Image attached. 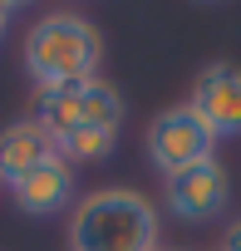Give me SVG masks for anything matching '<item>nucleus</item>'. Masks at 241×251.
<instances>
[{
    "instance_id": "nucleus-1",
    "label": "nucleus",
    "mask_w": 241,
    "mask_h": 251,
    "mask_svg": "<svg viewBox=\"0 0 241 251\" xmlns=\"http://www.w3.org/2000/svg\"><path fill=\"white\" fill-rule=\"evenodd\" d=\"M98 59H103V35L84 15L54 10V15L35 20L25 35V69H30L40 94L98 79Z\"/></svg>"
},
{
    "instance_id": "nucleus-2",
    "label": "nucleus",
    "mask_w": 241,
    "mask_h": 251,
    "mask_svg": "<svg viewBox=\"0 0 241 251\" xmlns=\"http://www.w3.org/2000/svg\"><path fill=\"white\" fill-rule=\"evenodd\" d=\"M69 251H158V212L133 187H98L69 217Z\"/></svg>"
},
{
    "instance_id": "nucleus-3",
    "label": "nucleus",
    "mask_w": 241,
    "mask_h": 251,
    "mask_svg": "<svg viewBox=\"0 0 241 251\" xmlns=\"http://www.w3.org/2000/svg\"><path fill=\"white\" fill-rule=\"evenodd\" d=\"M40 128L59 143L64 133L74 128H103V133H118L123 123V94L103 79H84V84H69V89H54V94H40Z\"/></svg>"
},
{
    "instance_id": "nucleus-6",
    "label": "nucleus",
    "mask_w": 241,
    "mask_h": 251,
    "mask_svg": "<svg viewBox=\"0 0 241 251\" xmlns=\"http://www.w3.org/2000/svg\"><path fill=\"white\" fill-rule=\"evenodd\" d=\"M187 108L217 138H236L241 133V69L236 64H207L192 84Z\"/></svg>"
},
{
    "instance_id": "nucleus-11",
    "label": "nucleus",
    "mask_w": 241,
    "mask_h": 251,
    "mask_svg": "<svg viewBox=\"0 0 241 251\" xmlns=\"http://www.w3.org/2000/svg\"><path fill=\"white\" fill-rule=\"evenodd\" d=\"M10 20H15V5H5V0H0V35L10 30Z\"/></svg>"
},
{
    "instance_id": "nucleus-9",
    "label": "nucleus",
    "mask_w": 241,
    "mask_h": 251,
    "mask_svg": "<svg viewBox=\"0 0 241 251\" xmlns=\"http://www.w3.org/2000/svg\"><path fill=\"white\" fill-rule=\"evenodd\" d=\"M118 148V133H103V128H74L54 143V153L74 168V163H103L108 153Z\"/></svg>"
},
{
    "instance_id": "nucleus-5",
    "label": "nucleus",
    "mask_w": 241,
    "mask_h": 251,
    "mask_svg": "<svg viewBox=\"0 0 241 251\" xmlns=\"http://www.w3.org/2000/svg\"><path fill=\"white\" fill-rule=\"evenodd\" d=\"M226 202H231V182H226V168L217 158L202 163V168H187V173L168 177V212L177 222H187V226L221 217Z\"/></svg>"
},
{
    "instance_id": "nucleus-8",
    "label": "nucleus",
    "mask_w": 241,
    "mask_h": 251,
    "mask_svg": "<svg viewBox=\"0 0 241 251\" xmlns=\"http://www.w3.org/2000/svg\"><path fill=\"white\" fill-rule=\"evenodd\" d=\"M74 202V168L54 153L49 163H40L20 187H15V207L25 217H59Z\"/></svg>"
},
{
    "instance_id": "nucleus-12",
    "label": "nucleus",
    "mask_w": 241,
    "mask_h": 251,
    "mask_svg": "<svg viewBox=\"0 0 241 251\" xmlns=\"http://www.w3.org/2000/svg\"><path fill=\"white\" fill-rule=\"evenodd\" d=\"M158 251H168V246H158Z\"/></svg>"
},
{
    "instance_id": "nucleus-10",
    "label": "nucleus",
    "mask_w": 241,
    "mask_h": 251,
    "mask_svg": "<svg viewBox=\"0 0 241 251\" xmlns=\"http://www.w3.org/2000/svg\"><path fill=\"white\" fill-rule=\"evenodd\" d=\"M221 251H241V217L226 226V236H221Z\"/></svg>"
},
{
    "instance_id": "nucleus-4",
    "label": "nucleus",
    "mask_w": 241,
    "mask_h": 251,
    "mask_svg": "<svg viewBox=\"0 0 241 251\" xmlns=\"http://www.w3.org/2000/svg\"><path fill=\"white\" fill-rule=\"evenodd\" d=\"M217 158V133L207 123L177 103V108H163L153 123H148V163L163 173V177H177L187 168H202Z\"/></svg>"
},
{
    "instance_id": "nucleus-7",
    "label": "nucleus",
    "mask_w": 241,
    "mask_h": 251,
    "mask_svg": "<svg viewBox=\"0 0 241 251\" xmlns=\"http://www.w3.org/2000/svg\"><path fill=\"white\" fill-rule=\"evenodd\" d=\"M49 158H54V138L40 128V118H15L0 128V182L10 192Z\"/></svg>"
}]
</instances>
